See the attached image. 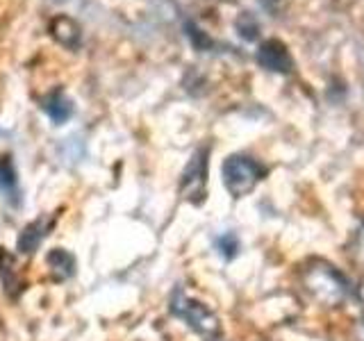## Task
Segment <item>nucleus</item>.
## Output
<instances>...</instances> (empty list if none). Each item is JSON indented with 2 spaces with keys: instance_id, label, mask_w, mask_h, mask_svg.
<instances>
[{
  "instance_id": "nucleus-1",
  "label": "nucleus",
  "mask_w": 364,
  "mask_h": 341,
  "mask_svg": "<svg viewBox=\"0 0 364 341\" xmlns=\"http://www.w3.org/2000/svg\"><path fill=\"white\" fill-rule=\"evenodd\" d=\"M301 284L303 291L318 307H326V310H337V307L346 303L350 293L348 280L333 264H328L323 259L307 261L301 271Z\"/></svg>"
},
{
  "instance_id": "nucleus-2",
  "label": "nucleus",
  "mask_w": 364,
  "mask_h": 341,
  "mask_svg": "<svg viewBox=\"0 0 364 341\" xmlns=\"http://www.w3.org/2000/svg\"><path fill=\"white\" fill-rule=\"evenodd\" d=\"M171 312L178 318H182L198 337H203V341H225L219 316H216L210 307L193 301L191 296H187L180 287L171 296Z\"/></svg>"
},
{
  "instance_id": "nucleus-3",
  "label": "nucleus",
  "mask_w": 364,
  "mask_h": 341,
  "mask_svg": "<svg viewBox=\"0 0 364 341\" xmlns=\"http://www.w3.org/2000/svg\"><path fill=\"white\" fill-rule=\"evenodd\" d=\"M223 185L230 191V196L244 198L253 191L267 175L264 164H259L257 159L248 155H230L223 162Z\"/></svg>"
},
{
  "instance_id": "nucleus-4",
  "label": "nucleus",
  "mask_w": 364,
  "mask_h": 341,
  "mask_svg": "<svg viewBox=\"0 0 364 341\" xmlns=\"http://www.w3.org/2000/svg\"><path fill=\"white\" fill-rule=\"evenodd\" d=\"M180 191L185 200L193 205H200L205 200V193H208V148H200L189 159L187 168L182 170Z\"/></svg>"
},
{
  "instance_id": "nucleus-5",
  "label": "nucleus",
  "mask_w": 364,
  "mask_h": 341,
  "mask_svg": "<svg viewBox=\"0 0 364 341\" xmlns=\"http://www.w3.org/2000/svg\"><path fill=\"white\" fill-rule=\"evenodd\" d=\"M257 62L264 68H269V71H276V73H289L291 71V57H289L287 48H284V45L276 39H271V41L259 45Z\"/></svg>"
},
{
  "instance_id": "nucleus-6",
  "label": "nucleus",
  "mask_w": 364,
  "mask_h": 341,
  "mask_svg": "<svg viewBox=\"0 0 364 341\" xmlns=\"http://www.w3.org/2000/svg\"><path fill=\"white\" fill-rule=\"evenodd\" d=\"M50 227H53V219H48V216H43V219H37V221L28 223V225L21 230V234H18V242H16L18 253H23V255H32L34 250H37V248L41 246V242L46 239V234L50 232Z\"/></svg>"
},
{
  "instance_id": "nucleus-7",
  "label": "nucleus",
  "mask_w": 364,
  "mask_h": 341,
  "mask_svg": "<svg viewBox=\"0 0 364 341\" xmlns=\"http://www.w3.org/2000/svg\"><path fill=\"white\" fill-rule=\"evenodd\" d=\"M0 196L9 205V207H18L21 205V185L14 162L9 157H0Z\"/></svg>"
},
{
  "instance_id": "nucleus-8",
  "label": "nucleus",
  "mask_w": 364,
  "mask_h": 341,
  "mask_svg": "<svg viewBox=\"0 0 364 341\" xmlns=\"http://www.w3.org/2000/svg\"><path fill=\"white\" fill-rule=\"evenodd\" d=\"M46 261H48V269L55 280H68L75 273V257L68 250L57 248L46 257Z\"/></svg>"
},
{
  "instance_id": "nucleus-9",
  "label": "nucleus",
  "mask_w": 364,
  "mask_h": 341,
  "mask_svg": "<svg viewBox=\"0 0 364 341\" xmlns=\"http://www.w3.org/2000/svg\"><path fill=\"white\" fill-rule=\"evenodd\" d=\"M43 112L48 114V117L55 121V123H64L71 119L73 114V105L71 100H66L64 94H60V91H55L53 96H48L43 100Z\"/></svg>"
},
{
  "instance_id": "nucleus-10",
  "label": "nucleus",
  "mask_w": 364,
  "mask_h": 341,
  "mask_svg": "<svg viewBox=\"0 0 364 341\" xmlns=\"http://www.w3.org/2000/svg\"><path fill=\"white\" fill-rule=\"evenodd\" d=\"M0 276H3L5 289L9 291V296H16L14 289L21 291V282H18V273L14 269V259H11V255H7L5 250H0Z\"/></svg>"
},
{
  "instance_id": "nucleus-11",
  "label": "nucleus",
  "mask_w": 364,
  "mask_h": 341,
  "mask_svg": "<svg viewBox=\"0 0 364 341\" xmlns=\"http://www.w3.org/2000/svg\"><path fill=\"white\" fill-rule=\"evenodd\" d=\"M216 250L225 257V259H232L239 250V239L235 232H223L221 237H216Z\"/></svg>"
},
{
  "instance_id": "nucleus-12",
  "label": "nucleus",
  "mask_w": 364,
  "mask_h": 341,
  "mask_svg": "<svg viewBox=\"0 0 364 341\" xmlns=\"http://www.w3.org/2000/svg\"><path fill=\"white\" fill-rule=\"evenodd\" d=\"M353 257H355L358 264L364 266V225L358 230L355 242H353Z\"/></svg>"
},
{
  "instance_id": "nucleus-13",
  "label": "nucleus",
  "mask_w": 364,
  "mask_h": 341,
  "mask_svg": "<svg viewBox=\"0 0 364 341\" xmlns=\"http://www.w3.org/2000/svg\"><path fill=\"white\" fill-rule=\"evenodd\" d=\"M358 301H360V310L364 314V280L360 282V287H358Z\"/></svg>"
},
{
  "instance_id": "nucleus-14",
  "label": "nucleus",
  "mask_w": 364,
  "mask_h": 341,
  "mask_svg": "<svg viewBox=\"0 0 364 341\" xmlns=\"http://www.w3.org/2000/svg\"><path fill=\"white\" fill-rule=\"evenodd\" d=\"M355 341H364V323L355 328Z\"/></svg>"
}]
</instances>
